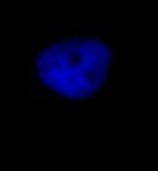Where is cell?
Masks as SVG:
<instances>
[{
  "instance_id": "obj_1",
  "label": "cell",
  "mask_w": 158,
  "mask_h": 171,
  "mask_svg": "<svg viewBox=\"0 0 158 171\" xmlns=\"http://www.w3.org/2000/svg\"><path fill=\"white\" fill-rule=\"evenodd\" d=\"M112 48L101 39L74 36L59 39L34 58L29 81L45 97L79 103L101 95L112 65Z\"/></svg>"
}]
</instances>
